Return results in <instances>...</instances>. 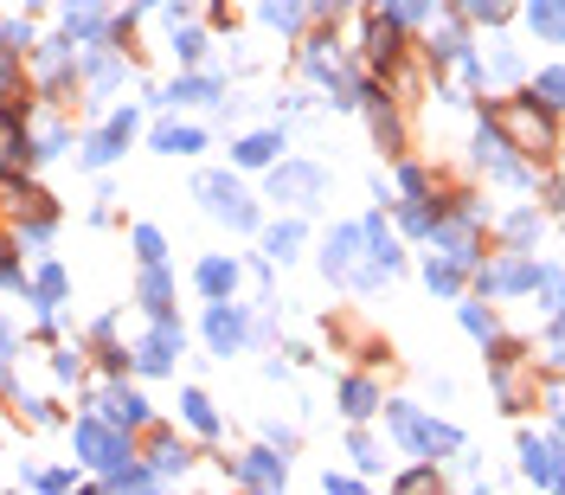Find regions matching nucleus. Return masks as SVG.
I'll list each match as a JSON object with an SVG mask.
<instances>
[{"label":"nucleus","mask_w":565,"mask_h":495,"mask_svg":"<svg viewBox=\"0 0 565 495\" xmlns=\"http://www.w3.org/2000/svg\"><path fill=\"white\" fill-rule=\"evenodd\" d=\"M495 129H501L521 154H546L553 149V122H546L540 104H501V110H495Z\"/></svg>","instance_id":"f257e3e1"},{"label":"nucleus","mask_w":565,"mask_h":495,"mask_svg":"<svg viewBox=\"0 0 565 495\" xmlns=\"http://www.w3.org/2000/svg\"><path fill=\"white\" fill-rule=\"evenodd\" d=\"M193 193L206 200V213H213V219H226V226H238V232L258 226V206L238 193V181H231V174H199V187H193Z\"/></svg>","instance_id":"f03ea898"},{"label":"nucleus","mask_w":565,"mask_h":495,"mask_svg":"<svg viewBox=\"0 0 565 495\" xmlns=\"http://www.w3.org/2000/svg\"><path fill=\"white\" fill-rule=\"evenodd\" d=\"M385 419H392V431L412 444V451H463V438H456L450 424H431V419H417L412 406H385Z\"/></svg>","instance_id":"7ed1b4c3"},{"label":"nucleus","mask_w":565,"mask_h":495,"mask_svg":"<svg viewBox=\"0 0 565 495\" xmlns=\"http://www.w3.org/2000/svg\"><path fill=\"white\" fill-rule=\"evenodd\" d=\"M77 458H84V463H97V470H122V463H129V444L116 438L110 424L84 419V424H77Z\"/></svg>","instance_id":"20e7f679"},{"label":"nucleus","mask_w":565,"mask_h":495,"mask_svg":"<svg viewBox=\"0 0 565 495\" xmlns=\"http://www.w3.org/2000/svg\"><path fill=\"white\" fill-rule=\"evenodd\" d=\"M476 161L489 168L495 181H508V187H528V168H521V161L508 154V142H501V136H489V129L476 136Z\"/></svg>","instance_id":"39448f33"},{"label":"nucleus","mask_w":565,"mask_h":495,"mask_svg":"<svg viewBox=\"0 0 565 495\" xmlns=\"http://www.w3.org/2000/svg\"><path fill=\"white\" fill-rule=\"evenodd\" d=\"M270 193H276V200H315V193H322V168L290 161V168H276V174H270Z\"/></svg>","instance_id":"423d86ee"},{"label":"nucleus","mask_w":565,"mask_h":495,"mask_svg":"<svg viewBox=\"0 0 565 495\" xmlns=\"http://www.w3.org/2000/svg\"><path fill=\"white\" fill-rule=\"evenodd\" d=\"M367 245V232L360 226H335L328 232V251H322V265H328V277H354V251Z\"/></svg>","instance_id":"0eeeda50"},{"label":"nucleus","mask_w":565,"mask_h":495,"mask_svg":"<svg viewBox=\"0 0 565 495\" xmlns=\"http://www.w3.org/2000/svg\"><path fill=\"white\" fill-rule=\"evenodd\" d=\"M97 412H104L110 424H149V399H142V392H129V386H116V392L97 399Z\"/></svg>","instance_id":"6e6552de"},{"label":"nucleus","mask_w":565,"mask_h":495,"mask_svg":"<svg viewBox=\"0 0 565 495\" xmlns=\"http://www.w3.org/2000/svg\"><path fill=\"white\" fill-rule=\"evenodd\" d=\"M174 347H181V329L161 315V329H154L149 342H142V354H135V361H142L149 374H167V367H174Z\"/></svg>","instance_id":"1a4fd4ad"},{"label":"nucleus","mask_w":565,"mask_h":495,"mask_svg":"<svg viewBox=\"0 0 565 495\" xmlns=\"http://www.w3.org/2000/svg\"><path fill=\"white\" fill-rule=\"evenodd\" d=\"M521 458H528V476H533V483H565L559 444H540V438H521Z\"/></svg>","instance_id":"9d476101"},{"label":"nucleus","mask_w":565,"mask_h":495,"mask_svg":"<svg viewBox=\"0 0 565 495\" xmlns=\"http://www.w3.org/2000/svg\"><path fill=\"white\" fill-rule=\"evenodd\" d=\"M129 136H135V116L122 110L110 122V129H104V136H97V142H90V149H84V161H90V168H104V161H116V154H122V142H129Z\"/></svg>","instance_id":"9b49d317"},{"label":"nucleus","mask_w":565,"mask_h":495,"mask_svg":"<svg viewBox=\"0 0 565 495\" xmlns=\"http://www.w3.org/2000/svg\"><path fill=\"white\" fill-rule=\"evenodd\" d=\"M206 342L219 347V354H231V347L245 342V315H238V309H213V315H206Z\"/></svg>","instance_id":"f8f14e48"},{"label":"nucleus","mask_w":565,"mask_h":495,"mask_svg":"<svg viewBox=\"0 0 565 495\" xmlns=\"http://www.w3.org/2000/svg\"><path fill=\"white\" fill-rule=\"evenodd\" d=\"M238 476L258 483V489H283V458L276 451H251V458L238 463Z\"/></svg>","instance_id":"ddd939ff"},{"label":"nucleus","mask_w":565,"mask_h":495,"mask_svg":"<svg viewBox=\"0 0 565 495\" xmlns=\"http://www.w3.org/2000/svg\"><path fill=\"white\" fill-rule=\"evenodd\" d=\"M482 290H540V265H501V270H482Z\"/></svg>","instance_id":"4468645a"},{"label":"nucleus","mask_w":565,"mask_h":495,"mask_svg":"<svg viewBox=\"0 0 565 495\" xmlns=\"http://www.w3.org/2000/svg\"><path fill=\"white\" fill-rule=\"evenodd\" d=\"M533 33L540 39H553V45H565V0H533Z\"/></svg>","instance_id":"2eb2a0df"},{"label":"nucleus","mask_w":565,"mask_h":495,"mask_svg":"<svg viewBox=\"0 0 565 495\" xmlns=\"http://www.w3.org/2000/svg\"><path fill=\"white\" fill-rule=\"evenodd\" d=\"M399 58V13H379L373 20V65H392Z\"/></svg>","instance_id":"dca6fc26"},{"label":"nucleus","mask_w":565,"mask_h":495,"mask_svg":"<svg viewBox=\"0 0 565 495\" xmlns=\"http://www.w3.org/2000/svg\"><path fill=\"white\" fill-rule=\"evenodd\" d=\"M231 283H238V270H231L226 258H206V265H199V290H206V297H231Z\"/></svg>","instance_id":"f3484780"},{"label":"nucleus","mask_w":565,"mask_h":495,"mask_svg":"<svg viewBox=\"0 0 565 495\" xmlns=\"http://www.w3.org/2000/svg\"><path fill=\"white\" fill-rule=\"evenodd\" d=\"M213 97H219V84H213V77H181L161 104H213Z\"/></svg>","instance_id":"a211bd4d"},{"label":"nucleus","mask_w":565,"mask_h":495,"mask_svg":"<svg viewBox=\"0 0 565 495\" xmlns=\"http://www.w3.org/2000/svg\"><path fill=\"white\" fill-rule=\"evenodd\" d=\"M431 232H437V245H444V258H450V265H469V258H476L469 226H431Z\"/></svg>","instance_id":"6ab92c4d"},{"label":"nucleus","mask_w":565,"mask_h":495,"mask_svg":"<svg viewBox=\"0 0 565 495\" xmlns=\"http://www.w3.org/2000/svg\"><path fill=\"white\" fill-rule=\"evenodd\" d=\"M340 406H347V419H367V412H379V392L367 380H347L340 386Z\"/></svg>","instance_id":"aec40b11"},{"label":"nucleus","mask_w":565,"mask_h":495,"mask_svg":"<svg viewBox=\"0 0 565 495\" xmlns=\"http://www.w3.org/2000/svg\"><path fill=\"white\" fill-rule=\"evenodd\" d=\"M367 245H373V270H399V245H392V238H385V226H379V219H367Z\"/></svg>","instance_id":"412c9836"},{"label":"nucleus","mask_w":565,"mask_h":495,"mask_svg":"<svg viewBox=\"0 0 565 495\" xmlns=\"http://www.w3.org/2000/svg\"><path fill=\"white\" fill-rule=\"evenodd\" d=\"M154 149L161 154H193V149H206V136H199V129H161Z\"/></svg>","instance_id":"4be33fe9"},{"label":"nucleus","mask_w":565,"mask_h":495,"mask_svg":"<svg viewBox=\"0 0 565 495\" xmlns=\"http://www.w3.org/2000/svg\"><path fill=\"white\" fill-rule=\"evenodd\" d=\"M276 149H283V136H245V142H238V161H245V168H264Z\"/></svg>","instance_id":"5701e85b"},{"label":"nucleus","mask_w":565,"mask_h":495,"mask_svg":"<svg viewBox=\"0 0 565 495\" xmlns=\"http://www.w3.org/2000/svg\"><path fill=\"white\" fill-rule=\"evenodd\" d=\"M167 297H174V290H167V277H161V265H149V277H142V303H149L154 315H167Z\"/></svg>","instance_id":"b1692460"},{"label":"nucleus","mask_w":565,"mask_h":495,"mask_svg":"<svg viewBox=\"0 0 565 495\" xmlns=\"http://www.w3.org/2000/svg\"><path fill=\"white\" fill-rule=\"evenodd\" d=\"M33 297H39V309H52L58 297H65V270L45 265V270H39V283H33Z\"/></svg>","instance_id":"393cba45"},{"label":"nucleus","mask_w":565,"mask_h":495,"mask_svg":"<svg viewBox=\"0 0 565 495\" xmlns=\"http://www.w3.org/2000/svg\"><path fill=\"white\" fill-rule=\"evenodd\" d=\"M533 97H540L546 110H565V72H540V84H533Z\"/></svg>","instance_id":"a878e982"},{"label":"nucleus","mask_w":565,"mask_h":495,"mask_svg":"<svg viewBox=\"0 0 565 495\" xmlns=\"http://www.w3.org/2000/svg\"><path fill=\"white\" fill-rule=\"evenodd\" d=\"M181 406H187V419L199 424V431H219V412H213V399H206V392H187Z\"/></svg>","instance_id":"bb28decb"},{"label":"nucleus","mask_w":565,"mask_h":495,"mask_svg":"<svg viewBox=\"0 0 565 495\" xmlns=\"http://www.w3.org/2000/svg\"><path fill=\"white\" fill-rule=\"evenodd\" d=\"M264 245H270V258H290V251L302 245V226H296V219H290V226H270Z\"/></svg>","instance_id":"cd10ccee"},{"label":"nucleus","mask_w":565,"mask_h":495,"mask_svg":"<svg viewBox=\"0 0 565 495\" xmlns=\"http://www.w3.org/2000/svg\"><path fill=\"white\" fill-rule=\"evenodd\" d=\"M264 20H270V26H296L302 0H264Z\"/></svg>","instance_id":"c85d7f7f"},{"label":"nucleus","mask_w":565,"mask_h":495,"mask_svg":"<svg viewBox=\"0 0 565 495\" xmlns=\"http://www.w3.org/2000/svg\"><path fill=\"white\" fill-rule=\"evenodd\" d=\"M456 283H463V265H450V258H444V265H431V290H444V297H450Z\"/></svg>","instance_id":"c756f323"},{"label":"nucleus","mask_w":565,"mask_h":495,"mask_svg":"<svg viewBox=\"0 0 565 495\" xmlns=\"http://www.w3.org/2000/svg\"><path fill=\"white\" fill-rule=\"evenodd\" d=\"M187 463V451H174V444H154V476H174Z\"/></svg>","instance_id":"7c9ffc66"},{"label":"nucleus","mask_w":565,"mask_h":495,"mask_svg":"<svg viewBox=\"0 0 565 495\" xmlns=\"http://www.w3.org/2000/svg\"><path fill=\"white\" fill-rule=\"evenodd\" d=\"M135 251H142V265H161V232L142 226V232H135Z\"/></svg>","instance_id":"2f4dec72"},{"label":"nucleus","mask_w":565,"mask_h":495,"mask_svg":"<svg viewBox=\"0 0 565 495\" xmlns=\"http://www.w3.org/2000/svg\"><path fill=\"white\" fill-rule=\"evenodd\" d=\"M533 232H540L533 213H514V219H508V238H514V245H533Z\"/></svg>","instance_id":"473e14b6"},{"label":"nucleus","mask_w":565,"mask_h":495,"mask_svg":"<svg viewBox=\"0 0 565 495\" xmlns=\"http://www.w3.org/2000/svg\"><path fill=\"white\" fill-rule=\"evenodd\" d=\"M463 7H469V13H476V20H508V0H463Z\"/></svg>","instance_id":"72a5a7b5"},{"label":"nucleus","mask_w":565,"mask_h":495,"mask_svg":"<svg viewBox=\"0 0 565 495\" xmlns=\"http://www.w3.org/2000/svg\"><path fill=\"white\" fill-rule=\"evenodd\" d=\"M489 77H495V84H508V77H521V58H514V52H495Z\"/></svg>","instance_id":"f704fd0d"},{"label":"nucleus","mask_w":565,"mask_h":495,"mask_svg":"<svg viewBox=\"0 0 565 495\" xmlns=\"http://www.w3.org/2000/svg\"><path fill=\"white\" fill-rule=\"evenodd\" d=\"M385 13H399V20H424L431 0H385Z\"/></svg>","instance_id":"c9c22d12"},{"label":"nucleus","mask_w":565,"mask_h":495,"mask_svg":"<svg viewBox=\"0 0 565 495\" xmlns=\"http://www.w3.org/2000/svg\"><path fill=\"white\" fill-rule=\"evenodd\" d=\"M463 329H469V335H495V322L476 303H463Z\"/></svg>","instance_id":"e433bc0d"},{"label":"nucleus","mask_w":565,"mask_h":495,"mask_svg":"<svg viewBox=\"0 0 565 495\" xmlns=\"http://www.w3.org/2000/svg\"><path fill=\"white\" fill-rule=\"evenodd\" d=\"M174 52H181V58H199V52H206V39H199V33H174Z\"/></svg>","instance_id":"4c0bfd02"},{"label":"nucleus","mask_w":565,"mask_h":495,"mask_svg":"<svg viewBox=\"0 0 565 495\" xmlns=\"http://www.w3.org/2000/svg\"><path fill=\"white\" fill-rule=\"evenodd\" d=\"M405 226H412V232H431V226H437V219H431L424 206H405Z\"/></svg>","instance_id":"58836bf2"},{"label":"nucleus","mask_w":565,"mask_h":495,"mask_svg":"<svg viewBox=\"0 0 565 495\" xmlns=\"http://www.w3.org/2000/svg\"><path fill=\"white\" fill-rule=\"evenodd\" d=\"M7 354H13V335H7V329H0V367H7Z\"/></svg>","instance_id":"ea45409f"},{"label":"nucleus","mask_w":565,"mask_h":495,"mask_svg":"<svg viewBox=\"0 0 565 495\" xmlns=\"http://www.w3.org/2000/svg\"><path fill=\"white\" fill-rule=\"evenodd\" d=\"M315 7H322V13H335V7H347V0H315Z\"/></svg>","instance_id":"a19ab883"},{"label":"nucleus","mask_w":565,"mask_h":495,"mask_svg":"<svg viewBox=\"0 0 565 495\" xmlns=\"http://www.w3.org/2000/svg\"><path fill=\"white\" fill-rule=\"evenodd\" d=\"M26 7H33V0H26Z\"/></svg>","instance_id":"79ce46f5"}]
</instances>
